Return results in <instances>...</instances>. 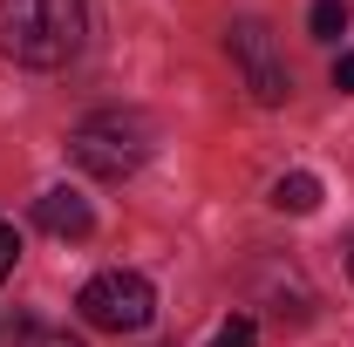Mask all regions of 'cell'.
<instances>
[{
	"mask_svg": "<svg viewBox=\"0 0 354 347\" xmlns=\"http://www.w3.org/2000/svg\"><path fill=\"white\" fill-rule=\"evenodd\" d=\"M348 272H354V252H348Z\"/></svg>",
	"mask_w": 354,
	"mask_h": 347,
	"instance_id": "7c38bea8",
	"label": "cell"
},
{
	"mask_svg": "<svg viewBox=\"0 0 354 347\" xmlns=\"http://www.w3.org/2000/svg\"><path fill=\"white\" fill-rule=\"evenodd\" d=\"M272 205H279V212H293V218L320 212V177H313V171H286L279 184H272Z\"/></svg>",
	"mask_w": 354,
	"mask_h": 347,
	"instance_id": "8992f818",
	"label": "cell"
},
{
	"mask_svg": "<svg viewBox=\"0 0 354 347\" xmlns=\"http://www.w3.org/2000/svg\"><path fill=\"white\" fill-rule=\"evenodd\" d=\"M68 157H75L88 177H102V184H123V177L150 157V123H143L136 109H95V116H82V123L68 130Z\"/></svg>",
	"mask_w": 354,
	"mask_h": 347,
	"instance_id": "7a4b0ae2",
	"label": "cell"
},
{
	"mask_svg": "<svg viewBox=\"0 0 354 347\" xmlns=\"http://www.w3.org/2000/svg\"><path fill=\"white\" fill-rule=\"evenodd\" d=\"M212 347H259V327H252L245 313H232L218 334H212Z\"/></svg>",
	"mask_w": 354,
	"mask_h": 347,
	"instance_id": "ba28073f",
	"label": "cell"
},
{
	"mask_svg": "<svg viewBox=\"0 0 354 347\" xmlns=\"http://www.w3.org/2000/svg\"><path fill=\"white\" fill-rule=\"evenodd\" d=\"M334 88H341V95H354V55H341V62H334Z\"/></svg>",
	"mask_w": 354,
	"mask_h": 347,
	"instance_id": "30bf717a",
	"label": "cell"
},
{
	"mask_svg": "<svg viewBox=\"0 0 354 347\" xmlns=\"http://www.w3.org/2000/svg\"><path fill=\"white\" fill-rule=\"evenodd\" d=\"M307 28L320 35V41H341V35H348V0H313Z\"/></svg>",
	"mask_w": 354,
	"mask_h": 347,
	"instance_id": "52a82bcc",
	"label": "cell"
},
{
	"mask_svg": "<svg viewBox=\"0 0 354 347\" xmlns=\"http://www.w3.org/2000/svg\"><path fill=\"white\" fill-rule=\"evenodd\" d=\"M75 306H82V320L95 334H143L157 320V293H150L143 272H95L75 293Z\"/></svg>",
	"mask_w": 354,
	"mask_h": 347,
	"instance_id": "3957f363",
	"label": "cell"
},
{
	"mask_svg": "<svg viewBox=\"0 0 354 347\" xmlns=\"http://www.w3.org/2000/svg\"><path fill=\"white\" fill-rule=\"evenodd\" d=\"M28 347H82V341H75V334H35V327H28Z\"/></svg>",
	"mask_w": 354,
	"mask_h": 347,
	"instance_id": "8fae6325",
	"label": "cell"
},
{
	"mask_svg": "<svg viewBox=\"0 0 354 347\" xmlns=\"http://www.w3.org/2000/svg\"><path fill=\"white\" fill-rule=\"evenodd\" d=\"M14 259H21V232H14V225L0 218V279L14 272Z\"/></svg>",
	"mask_w": 354,
	"mask_h": 347,
	"instance_id": "9c48e42d",
	"label": "cell"
},
{
	"mask_svg": "<svg viewBox=\"0 0 354 347\" xmlns=\"http://www.w3.org/2000/svg\"><path fill=\"white\" fill-rule=\"evenodd\" d=\"M88 7L82 0H0V55L21 68H62L82 55Z\"/></svg>",
	"mask_w": 354,
	"mask_h": 347,
	"instance_id": "6da1fadb",
	"label": "cell"
},
{
	"mask_svg": "<svg viewBox=\"0 0 354 347\" xmlns=\"http://www.w3.org/2000/svg\"><path fill=\"white\" fill-rule=\"evenodd\" d=\"M225 48H232V68H239V75H245V88H252V102L279 109V102L293 95L286 55H279V41H272V28H266V21H232Z\"/></svg>",
	"mask_w": 354,
	"mask_h": 347,
	"instance_id": "277c9868",
	"label": "cell"
},
{
	"mask_svg": "<svg viewBox=\"0 0 354 347\" xmlns=\"http://www.w3.org/2000/svg\"><path fill=\"white\" fill-rule=\"evenodd\" d=\"M35 218H41V232H55V238H88L95 232V212H88L82 191H48V198H35Z\"/></svg>",
	"mask_w": 354,
	"mask_h": 347,
	"instance_id": "5b68a950",
	"label": "cell"
}]
</instances>
